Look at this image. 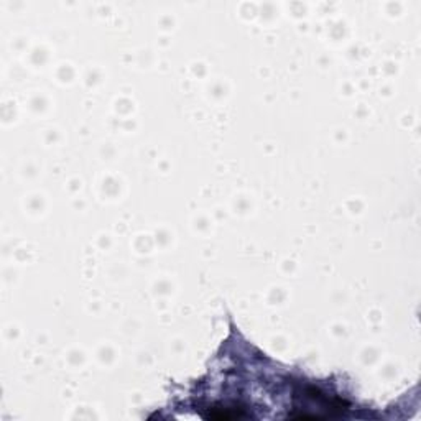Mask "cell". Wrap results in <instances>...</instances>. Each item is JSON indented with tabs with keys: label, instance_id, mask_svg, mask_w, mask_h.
<instances>
[{
	"label": "cell",
	"instance_id": "cell-1",
	"mask_svg": "<svg viewBox=\"0 0 421 421\" xmlns=\"http://www.w3.org/2000/svg\"><path fill=\"white\" fill-rule=\"evenodd\" d=\"M209 413L204 415V418L216 420V421H231L249 418L247 410L240 405H227V403H214L209 406Z\"/></svg>",
	"mask_w": 421,
	"mask_h": 421
}]
</instances>
